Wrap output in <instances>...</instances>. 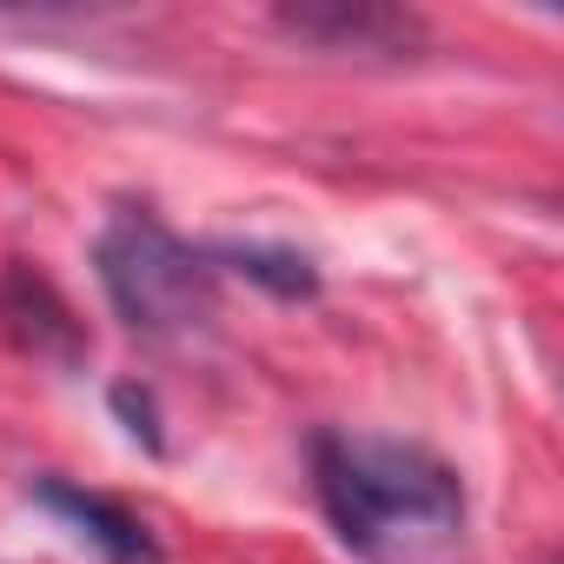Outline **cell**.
I'll return each mask as SVG.
<instances>
[{
  "label": "cell",
  "mask_w": 564,
  "mask_h": 564,
  "mask_svg": "<svg viewBox=\"0 0 564 564\" xmlns=\"http://www.w3.org/2000/svg\"><path fill=\"white\" fill-rule=\"evenodd\" d=\"M0 319H8V333H14L34 359H61V366H74V359L87 352L80 319L67 313V300L47 286L34 265H21V259L0 272Z\"/></svg>",
  "instance_id": "cell-4"
},
{
  "label": "cell",
  "mask_w": 564,
  "mask_h": 564,
  "mask_svg": "<svg viewBox=\"0 0 564 564\" xmlns=\"http://www.w3.org/2000/svg\"><path fill=\"white\" fill-rule=\"evenodd\" d=\"M279 28L313 41V47H333V54H405L419 41V21L399 14V8H372V0H359V8H346V0H319V8H286L279 14Z\"/></svg>",
  "instance_id": "cell-5"
},
{
  "label": "cell",
  "mask_w": 564,
  "mask_h": 564,
  "mask_svg": "<svg viewBox=\"0 0 564 564\" xmlns=\"http://www.w3.org/2000/svg\"><path fill=\"white\" fill-rule=\"evenodd\" d=\"M313 491L339 544L366 564H432L465 538V478L386 432H313Z\"/></svg>",
  "instance_id": "cell-1"
},
{
  "label": "cell",
  "mask_w": 564,
  "mask_h": 564,
  "mask_svg": "<svg viewBox=\"0 0 564 564\" xmlns=\"http://www.w3.org/2000/svg\"><path fill=\"white\" fill-rule=\"evenodd\" d=\"M107 405H113V419H120L147 452H166V438H160V399H153L140 379H120V386L107 392Z\"/></svg>",
  "instance_id": "cell-7"
},
{
  "label": "cell",
  "mask_w": 564,
  "mask_h": 564,
  "mask_svg": "<svg viewBox=\"0 0 564 564\" xmlns=\"http://www.w3.org/2000/svg\"><path fill=\"white\" fill-rule=\"evenodd\" d=\"M28 498H34L47 518H61L100 564H166L153 524H147L140 511H127L120 498H107V491H87V485H74V478H61V471H41V478L28 485Z\"/></svg>",
  "instance_id": "cell-3"
},
{
  "label": "cell",
  "mask_w": 564,
  "mask_h": 564,
  "mask_svg": "<svg viewBox=\"0 0 564 564\" xmlns=\"http://www.w3.org/2000/svg\"><path fill=\"white\" fill-rule=\"evenodd\" d=\"M206 259H213V272H232V279H246V286L286 300V306L319 293V265L300 246H279V239H213Z\"/></svg>",
  "instance_id": "cell-6"
},
{
  "label": "cell",
  "mask_w": 564,
  "mask_h": 564,
  "mask_svg": "<svg viewBox=\"0 0 564 564\" xmlns=\"http://www.w3.org/2000/svg\"><path fill=\"white\" fill-rule=\"evenodd\" d=\"M113 313L147 339H186L219 306V272L206 246H186L153 206H113L94 246Z\"/></svg>",
  "instance_id": "cell-2"
}]
</instances>
